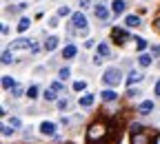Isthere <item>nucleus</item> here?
I'll return each mask as SVG.
<instances>
[{
	"label": "nucleus",
	"instance_id": "f257e3e1",
	"mask_svg": "<svg viewBox=\"0 0 160 144\" xmlns=\"http://www.w3.org/2000/svg\"><path fill=\"white\" fill-rule=\"evenodd\" d=\"M109 137V124L107 122H93V124L87 129V142L89 144H100Z\"/></svg>",
	"mask_w": 160,
	"mask_h": 144
},
{
	"label": "nucleus",
	"instance_id": "f03ea898",
	"mask_svg": "<svg viewBox=\"0 0 160 144\" xmlns=\"http://www.w3.org/2000/svg\"><path fill=\"white\" fill-rule=\"evenodd\" d=\"M120 80H122V73H120L118 67H111V69H107V71L102 73V82H105L107 87H118Z\"/></svg>",
	"mask_w": 160,
	"mask_h": 144
},
{
	"label": "nucleus",
	"instance_id": "7ed1b4c3",
	"mask_svg": "<svg viewBox=\"0 0 160 144\" xmlns=\"http://www.w3.org/2000/svg\"><path fill=\"white\" fill-rule=\"evenodd\" d=\"M131 144H153V140L149 137V133L147 131H142V129H133V133H131Z\"/></svg>",
	"mask_w": 160,
	"mask_h": 144
},
{
	"label": "nucleus",
	"instance_id": "20e7f679",
	"mask_svg": "<svg viewBox=\"0 0 160 144\" xmlns=\"http://www.w3.org/2000/svg\"><path fill=\"white\" fill-rule=\"evenodd\" d=\"M71 27H76V29H87V16L82 13V11H78V13H73L71 16Z\"/></svg>",
	"mask_w": 160,
	"mask_h": 144
},
{
	"label": "nucleus",
	"instance_id": "39448f33",
	"mask_svg": "<svg viewBox=\"0 0 160 144\" xmlns=\"http://www.w3.org/2000/svg\"><path fill=\"white\" fill-rule=\"evenodd\" d=\"M111 38L116 40L118 45H125V42H127V40H129L131 36L127 33V29H122V27H116V29L111 31Z\"/></svg>",
	"mask_w": 160,
	"mask_h": 144
},
{
	"label": "nucleus",
	"instance_id": "423d86ee",
	"mask_svg": "<svg viewBox=\"0 0 160 144\" xmlns=\"http://www.w3.org/2000/svg\"><path fill=\"white\" fill-rule=\"evenodd\" d=\"M93 13H96V18H98V20H102V22H107V20L111 18V11H109L105 5H96Z\"/></svg>",
	"mask_w": 160,
	"mask_h": 144
},
{
	"label": "nucleus",
	"instance_id": "0eeeda50",
	"mask_svg": "<svg viewBox=\"0 0 160 144\" xmlns=\"http://www.w3.org/2000/svg\"><path fill=\"white\" fill-rule=\"evenodd\" d=\"M40 133H42V135H56V124H53V122H42V124H40Z\"/></svg>",
	"mask_w": 160,
	"mask_h": 144
},
{
	"label": "nucleus",
	"instance_id": "6e6552de",
	"mask_svg": "<svg viewBox=\"0 0 160 144\" xmlns=\"http://www.w3.org/2000/svg\"><path fill=\"white\" fill-rule=\"evenodd\" d=\"M140 80H142V73H140V71H129V75H127V84H129V89L133 87V84H138V82Z\"/></svg>",
	"mask_w": 160,
	"mask_h": 144
},
{
	"label": "nucleus",
	"instance_id": "1a4fd4ad",
	"mask_svg": "<svg viewBox=\"0 0 160 144\" xmlns=\"http://www.w3.org/2000/svg\"><path fill=\"white\" fill-rule=\"evenodd\" d=\"M125 9H127V2H125V0H113V2H111V11H113L116 16L125 13Z\"/></svg>",
	"mask_w": 160,
	"mask_h": 144
},
{
	"label": "nucleus",
	"instance_id": "9d476101",
	"mask_svg": "<svg viewBox=\"0 0 160 144\" xmlns=\"http://www.w3.org/2000/svg\"><path fill=\"white\" fill-rule=\"evenodd\" d=\"M100 100H102V102H113V100H118V93L116 91H102V93H100Z\"/></svg>",
	"mask_w": 160,
	"mask_h": 144
},
{
	"label": "nucleus",
	"instance_id": "9b49d317",
	"mask_svg": "<svg viewBox=\"0 0 160 144\" xmlns=\"http://www.w3.org/2000/svg\"><path fill=\"white\" fill-rule=\"evenodd\" d=\"M31 42H29V40L27 38H18V40H13V42H11V49H25V47H29Z\"/></svg>",
	"mask_w": 160,
	"mask_h": 144
},
{
	"label": "nucleus",
	"instance_id": "f8f14e48",
	"mask_svg": "<svg viewBox=\"0 0 160 144\" xmlns=\"http://www.w3.org/2000/svg\"><path fill=\"white\" fill-rule=\"evenodd\" d=\"M29 27H31V20H29V18H20V22H18V27H16V29H18L20 33H25Z\"/></svg>",
	"mask_w": 160,
	"mask_h": 144
},
{
	"label": "nucleus",
	"instance_id": "ddd939ff",
	"mask_svg": "<svg viewBox=\"0 0 160 144\" xmlns=\"http://www.w3.org/2000/svg\"><path fill=\"white\" fill-rule=\"evenodd\" d=\"M138 111H140V113H149V111H153V102H151V100H145V102H140Z\"/></svg>",
	"mask_w": 160,
	"mask_h": 144
},
{
	"label": "nucleus",
	"instance_id": "4468645a",
	"mask_svg": "<svg viewBox=\"0 0 160 144\" xmlns=\"http://www.w3.org/2000/svg\"><path fill=\"white\" fill-rule=\"evenodd\" d=\"M93 100H96V95H91V93H85L82 98H80V107H91V104H93Z\"/></svg>",
	"mask_w": 160,
	"mask_h": 144
},
{
	"label": "nucleus",
	"instance_id": "2eb2a0df",
	"mask_svg": "<svg viewBox=\"0 0 160 144\" xmlns=\"http://www.w3.org/2000/svg\"><path fill=\"white\" fill-rule=\"evenodd\" d=\"M138 65H140V67H149V65H151V55H149V53H140V55H138Z\"/></svg>",
	"mask_w": 160,
	"mask_h": 144
},
{
	"label": "nucleus",
	"instance_id": "dca6fc26",
	"mask_svg": "<svg viewBox=\"0 0 160 144\" xmlns=\"http://www.w3.org/2000/svg\"><path fill=\"white\" fill-rule=\"evenodd\" d=\"M56 47H58V38H56V36H49L47 42H45V49H47V51H53Z\"/></svg>",
	"mask_w": 160,
	"mask_h": 144
},
{
	"label": "nucleus",
	"instance_id": "f3484780",
	"mask_svg": "<svg viewBox=\"0 0 160 144\" xmlns=\"http://www.w3.org/2000/svg\"><path fill=\"white\" fill-rule=\"evenodd\" d=\"M125 25H127V27H138V25H140V16H127Z\"/></svg>",
	"mask_w": 160,
	"mask_h": 144
},
{
	"label": "nucleus",
	"instance_id": "a211bd4d",
	"mask_svg": "<svg viewBox=\"0 0 160 144\" xmlns=\"http://www.w3.org/2000/svg\"><path fill=\"white\" fill-rule=\"evenodd\" d=\"M76 53H78L76 45H67V47H65V51H62V55H65V58H73Z\"/></svg>",
	"mask_w": 160,
	"mask_h": 144
},
{
	"label": "nucleus",
	"instance_id": "6ab92c4d",
	"mask_svg": "<svg viewBox=\"0 0 160 144\" xmlns=\"http://www.w3.org/2000/svg\"><path fill=\"white\" fill-rule=\"evenodd\" d=\"M16 87V80L9 75H2V89H13Z\"/></svg>",
	"mask_w": 160,
	"mask_h": 144
},
{
	"label": "nucleus",
	"instance_id": "aec40b11",
	"mask_svg": "<svg viewBox=\"0 0 160 144\" xmlns=\"http://www.w3.org/2000/svg\"><path fill=\"white\" fill-rule=\"evenodd\" d=\"M11 62H13V55H11L9 49H5L2 51V65H11Z\"/></svg>",
	"mask_w": 160,
	"mask_h": 144
},
{
	"label": "nucleus",
	"instance_id": "412c9836",
	"mask_svg": "<svg viewBox=\"0 0 160 144\" xmlns=\"http://www.w3.org/2000/svg\"><path fill=\"white\" fill-rule=\"evenodd\" d=\"M109 53H111V49H109L105 42H100V45H98V55H109Z\"/></svg>",
	"mask_w": 160,
	"mask_h": 144
},
{
	"label": "nucleus",
	"instance_id": "4be33fe9",
	"mask_svg": "<svg viewBox=\"0 0 160 144\" xmlns=\"http://www.w3.org/2000/svg\"><path fill=\"white\" fill-rule=\"evenodd\" d=\"M87 89V82L85 80H76L73 82V91H85Z\"/></svg>",
	"mask_w": 160,
	"mask_h": 144
},
{
	"label": "nucleus",
	"instance_id": "5701e85b",
	"mask_svg": "<svg viewBox=\"0 0 160 144\" xmlns=\"http://www.w3.org/2000/svg\"><path fill=\"white\" fill-rule=\"evenodd\" d=\"M51 89H53L56 93H65V84H62L60 80H56V82H53V84H51Z\"/></svg>",
	"mask_w": 160,
	"mask_h": 144
},
{
	"label": "nucleus",
	"instance_id": "b1692460",
	"mask_svg": "<svg viewBox=\"0 0 160 144\" xmlns=\"http://www.w3.org/2000/svg\"><path fill=\"white\" fill-rule=\"evenodd\" d=\"M136 49H138V51H145V49H147V42H145L142 38H136Z\"/></svg>",
	"mask_w": 160,
	"mask_h": 144
},
{
	"label": "nucleus",
	"instance_id": "393cba45",
	"mask_svg": "<svg viewBox=\"0 0 160 144\" xmlns=\"http://www.w3.org/2000/svg\"><path fill=\"white\" fill-rule=\"evenodd\" d=\"M45 100H47V102H53V100H56V91H53V89H47V91H45Z\"/></svg>",
	"mask_w": 160,
	"mask_h": 144
},
{
	"label": "nucleus",
	"instance_id": "a878e982",
	"mask_svg": "<svg viewBox=\"0 0 160 144\" xmlns=\"http://www.w3.org/2000/svg\"><path fill=\"white\" fill-rule=\"evenodd\" d=\"M36 95H38V87H29V89H27V98H29V100H33Z\"/></svg>",
	"mask_w": 160,
	"mask_h": 144
},
{
	"label": "nucleus",
	"instance_id": "bb28decb",
	"mask_svg": "<svg viewBox=\"0 0 160 144\" xmlns=\"http://www.w3.org/2000/svg\"><path fill=\"white\" fill-rule=\"evenodd\" d=\"M69 73H71V71H69L67 67H62V69H60V71H58V75H60V80H67V78H69Z\"/></svg>",
	"mask_w": 160,
	"mask_h": 144
},
{
	"label": "nucleus",
	"instance_id": "cd10ccee",
	"mask_svg": "<svg viewBox=\"0 0 160 144\" xmlns=\"http://www.w3.org/2000/svg\"><path fill=\"white\" fill-rule=\"evenodd\" d=\"M69 13H71L69 7H60V9H58V16H60V18H65V16H69Z\"/></svg>",
	"mask_w": 160,
	"mask_h": 144
},
{
	"label": "nucleus",
	"instance_id": "c85d7f7f",
	"mask_svg": "<svg viewBox=\"0 0 160 144\" xmlns=\"http://www.w3.org/2000/svg\"><path fill=\"white\" fill-rule=\"evenodd\" d=\"M160 55V47L156 45V47H151V58H158Z\"/></svg>",
	"mask_w": 160,
	"mask_h": 144
},
{
	"label": "nucleus",
	"instance_id": "c756f323",
	"mask_svg": "<svg viewBox=\"0 0 160 144\" xmlns=\"http://www.w3.org/2000/svg\"><path fill=\"white\" fill-rule=\"evenodd\" d=\"M11 91H13V95H16V98H18V95H20V93H22V87H20V84H16V87H13V89H11Z\"/></svg>",
	"mask_w": 160,
	"mask_h": 144
},
{
	"label": "nucleus",
	"instance_id": "7c9ffc66",
	"mask_svg": "<svg viewBox=\"0 0 160 144\" xmlns=\"http://www.w3.org/2000/svg\"><path fill=\"white\" fill-rule=\"evenodd\" d=\"M67 104H69L67 98H65V100H58V109H67Z\"/></svg>",
	"mask_w": 160,
	"mask_h": 144
},
{
	"label": "nucleus",
	"instance_id": "2f4dec72",
	"mask_svg": "<svg viewBox=\"0 0 160 144\" xmlns=\"http://www.w3.org/2000/svg\"><path fill=\"white\" fill-rule=\"evenodd\" d=\"M13 133V129H9V127H2V135H11Z\"/></svg>",
	"mask_w": 160,
	"mask_h": 144
},
{
	"label": "nucleus",
	"instance_id": "473e14b6",
	"mask_svg": "<svg viewBox=\"0 0 160 144\" xmlns=\"http://www.w3.org/2000/svg\"><path fill=\"white\" fill-rule=\"evenodd\" d=\"M13 127H20V120H18V118H11V129H13Z\"/></svg>",
	"mask_w": 160,
	"mask_h": 144
},
{
	"label": "nucleus",
	"instance_id": "72a5a7b5",
	"mask_svg": "<svg viewBox=\"0 0 160 144\" xmlns=\"http://www.w3.org/2000/svg\"><path fill=\"white\" fill-rule=\"evenodd\" d=\"M0 31H2V36H7L9 33V27L7 25H0Z\"/></svg>",
	"mask_w": 160,
	"mask_h": 144
},
{
	"label": "nucleus",
	"instance_id": "f704fd0d",
	"mask_svg": "<svg viewBox=\"0 0 160 144\" xmlns=\"http://www.w3.org/2000/svg\"><path fill=\"white\" fill-rule=\"evenodd\" d=\"M91 2H89V0H80V7H82V9H87Z\"/></svg>",
	"mask_w": 160,
	"mask_h": 144
},
{
	"label": "nucleus",
	"instance_id": "c9c22d12",
	"mask_svg": "<svg viewBox=\"0 0 160 144\" xmlns=\"http://www.w3.org/2000/svg\"><path fill=\"white\" fill-rule=\"evenodd\" d=\"M31 51H33V53H38V51H40V47H38V42H31Z\"/></svg>",
	"mask_w": 160,
	"mask_h": 144
},
{
	"label": "nucleus",
	"instance_id": "e433bc0d",
	"mask_svg": "<svg viewBox=\"0 0 160 144\" xmlns=\"http://www.w3.org/2000/svg\"><path fill=\"white\" fill-rule=\"evenodd\" d=\"M153 93H156V95H160V80L156 82V89H153Z\"/></svg>",
	"mask_w": 160,
	"mask_h": 144
},
{
	"label": "nucleus",
	"instance_id": "4c0bfd02",
	"mask_svg": "<svg viewBox=\"0 0 160 144\" xmlns=\"http://www.w3.org/2000/svg\"><path fill=\"white\" fill-rule=\"evenodd\" d=\"M133 95H138V89H133V87H131V89H129V98H133Z\"/></svg>",
	"mask_w": 160,
	"mask_h": 144
},
{
	"label": "nucleus",
	"instance_id": "58836bf2",
	"mask_svg": "<svg viewBox=\"0 0 160 144\" xmlns=\"http://www.w3.org/2000/svg\"><path fill=\"white\" fill-rule=\"evenodd\" d=\"M153 27H156V29L160 31V18H156V22H153Z\"/></svg>",
	"mask_w": 160,
	"mask_h": 144
},
{
	"label": "nucleus",
	"instance_id": "ea45409f",
	"mask_svg": "<svg viewBox=\"0 0 160 144\" xmlns=\"http://www.w3.org/2000/svg\"><path fill=\"white\" fill-rule=\"evenodd\" d=\"M153 144H160V133H158V135L153 137Z\"/></svg>",
	"mask_w": 160,
	"mask_h": 144
}]
</instances>
